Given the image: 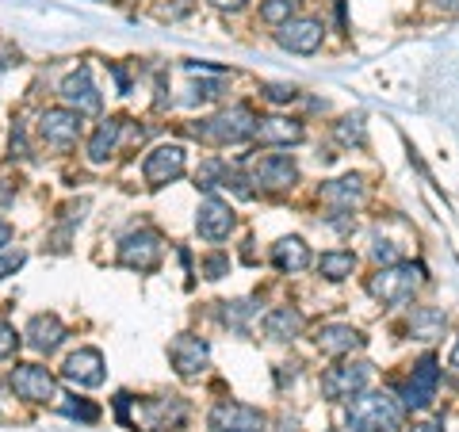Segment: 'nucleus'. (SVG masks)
Segmentation results:
<instances>
[{
    "label": "nucleus",
    "mask_w": 459,
    "mask_h": 432,
    "mask_svg": "<svg viewBox=\"0 0 459 432\" xmlns=\"http://www.w3.org/2000/svg\"><path fill=\"white\" fill-rule=\"evenodd\" d=\"M402 402L386 391H360L349 406V428L356 432H394L402 428Z\"/></svg>",
    "instance_id": "obj_1"
},
{
    "label": "nucleus",
    "mask_w": 459,
    "mask_h": 432,
    "mask_svg": "<svg viewBox=\"0 0 459 432\" xmlns=\"http://www.w3.org/2000/svg\"><path fill=\"white\" fill-rule=\"evenodd\" d=\"M421 283H425L421 264L394 261V264H383L376 276L368 280V295L376 302H383V307H406V302L421 291Z\"/></svg>",
    "instance_id": "obj_2"
},
{
    "label": "nucleus",
    "mask_w": 459,
    "mask_h": 432,
    "mask_svg": "<svg viewBox=\"0 0 459 432\" xmlns=\"http://www.w3.org/2000/svg\"><path fill=\"white\" fill-rule=\"evenodd\" d=\"M256 123L261 119L253 115V108L234 104V108H226L219 115H211V119H204V123H195L192 134L211 142V146H241V142H249L256 134Z\"/></svg>",
    "instance_id": "obj_3"
},
{
    "label": "nucleus",
    "mask_w": 459,
    "mask_h": 432,
    "mask_svg": "<svg viewBox=\"0 0 459 432\" xmlns=\"http://www.w3.org/2000/svg\"><path fill=\"white\" fill-rule=\"evenodd\" d=\"M368 383H371V364H364V359H352V364L325 367L322 394L329 402H344V398H356L360 391H368Z\"/></svg>",
    "instance_id": "obj_4"
},
{
    "label": "nucleus",
    "mask_w": 459,
    "mask_h": 432,
    "mask_svg": "<svg viewBox=\"0 0 459 432\" xmlns=\"http://www.w3.org/2000/svg\"><path fill=\"white\" fill-rule=\"evenodd\" d=\"M8 383H12V391H16L20 398H27V402H47V406H57V398H62L57 379L39 364H20L8 376Z\"/></svg>",
    "instance_id": "obj_5"
},
{
    "label": "nucleus",
    "mask_w": 459,
    "mask_h": 432,
    "mask_svg": "<svg viewBox=\"0 0 459 432\" xmlns=\"http://www.w3.org/2000/svg\"><path fill=\"white\" fill-rule=\"evenodd\" d=\"M161 253H165V245L157 229H134V234H126L119 241V261L134 272H153L161 264Z\"/></svg>",
    "instance_id": "obj_6"
},
{
    "label": "nucleus",
    "mask_w": 459,
    "mask_h": 432,
    "mask_svg": "<svg viewBox=\"0 0 459 432\" xmlns=\"http://www.w3.org/2000/svg\"><path fill=\"white\" fill-rule=\"evenodd\" d=\"M437 386H440V359L437 356H425L418 367H413V376L406 379V386H402V410H425L433 406L437 398Z\"/></svg>",
    "instance_id": "obj_7"
},
{
    "label": "nucleus",
    "mask_w": 459,
    "mask_h": 432,
    "mask_svg": "<svg viewBox=\"0 0 459 432\" xmlns=\"http://www.w3.org/2000/svg\"><path fill=\"white\" fill-rule=\"evenodd\" d=\"M207 421L214 432H264L268 413H261L256 406H246V402H219Z\"/></svg>",
    "instance_id": "obj_8"
},
{
    "label": "nucleus",
    "mask_w": 459,
    "mask_h": 432,
    "mask_svg": "<svg viewBox=\"0 0 459 432\" xmlns=\"http://www.w3.org/2000/svg\"><path fill=\"white\" fill-rule=\"evenodd\" d=\"M184 168H188L184 146H157L146 153V161H142V177H146L150 188H165V184L184 177Z\"/></svg>",
    "instance_id": "obj_9"
},
{
    "label": "nucleus",
    "mask_w": 459,
    "mask_h": 432,
    "mask_svg": "<svg viewBox=\"0 0 459 432\" xmlns=\"http://www.w3.org/2000/svg\"><path fill=\"white\" fill-rule=\"evenodd\" d=\"M249 184H256L261 192H291L299 184V165L291 161V157H283V153H268V157H261V161L253 165Z\"/></svg>",
    "instance_id": "obj_10"
},
{
    "label": "nucleus",
    "mask_w": 459,
    "mask_h": 432,
    "mask_svg": "<svg viewBox=\"0 0 459 432\" xmlns=\"http://www.w3.org/2000/svg\"><path fill=\"white\" fill-rule=\"evenodd\" d=\"M322 39H325L322 20H310V16H291L287 23H280V31H276V42L291 54H314L322 47Z\"/></svg>",
    "instance_id": "obj_11"
},
{
    "label": "nucleus",
    "mask_w": 459,
    "mask_h": 432,
    "mask_svg": "<svg viewBox=\"0 0 459 432\" xmlns=\"http://www.w3.org/2000/svg\"><path fill=\"white\" fill-rule=\"evenodd\" d=\"M39 134L47 138V146L69 150L81 138V115L74 108H47L39 119Z\"/></svg>",
    "instance_id": "obj_12"
},
{
    "label": "nucleus",
    "mask_w": 459,
    "mask_h": 432,
    "mask_svg": "<svg viewBox=\"0 0 459 432\" xmlns=\"http://www.w3.org/2000/svg\"><path fill=\"white\" fill-rule=\"evenodd\" d=\"M169 359H172V367H177V376L195 379L211 359V344L204 337H195V333H180L169 344Z\"/></svg>",
    "instance_id": "obj_13"
},
{
    "label": "nucleus",
    "mask_w": 459,
    "mask_h": 432,
    "mask_svg": "<svg viewBox=\"0 0 459 432\" xmlns=\"http://www.w3.org/2000/svg\"><path fill=\"white\" fill-rule=\"evenodd\" d=\"M234 207L226 203L219 195H207L204 203H199V214H195V229L204 241H226L230 229H234Z\"/></svg>",
    "instance_id": "obj_14"
},
{
    "label": "nucleus",
    "mask_w": 459,
    "mask_h": 432,
    "mask_svg": "<svg viewBox=\"0 0 459 432\" xmlns=\"http://www.w3.org/2000/svg\"><path fill=\"white\" fill-rule=\"evenodd\" d=\"M62 99H65V108H74L77 115L100 111V92H96V84H92V69L89 65L74 69V73L62 81Z\"/></svg>",
    "instance_id": "obj_15"
},
{
    "label": "nucleus",
    "mask_w": 459,
    "mask_h": 432,
    "mask_svg": "<svg viewBox=\"0 0 459 432\" xmlns=\"http://www.w3.org/2000/svg\"><path fill=\"white\" fill-rule=\"evenodd\" d=\"M314 344L325 352V356H352V352H360L368 337L360 333V329H352V325H344V322H329L318 329V337H314Z\"/></svg>",
    "instance_id": "obj_16"
},
{
    "label": "nucleus",
    "mask_w": 459,
    "mask_h": 432,
    "mask_svg": "<svg viewBox=\"0 0 459 432\" xmlns=\"http://www.w3.org/2000/svg\"><path fill=\"white\" fill-rule=\"evenodd\" d=\"M62 376H65L69 383H77V386H100V383H104V356H100L96 349H77V352H69Z\"/></svg>",
    "instance_id": "obj_17"
},
{
    "label": "nucleus",
    "mask_w": 459,
    "mask_h": 432,
    "mask_svg": "<svg viewBox=\"0 0 459 432\" xmlns=\"http://www.w3.org/2000/svg\"><path fill=\"white\" fill-rule=\"evenodd\" d=\"M138 428H146V432H165V428H177L184 425V402H153V406H138L134 413V421Z\"/></svg>",
    "instance_id": "obj_18"
},
{
    "label": "nucleus",
    "mask_w": 459,
    "mask_h": 432,
    "mask_svg": "<svg viewBox=\"0 0 459 432\" xmlns=\"http://www.w3.org/2000/svg\"><path fill=\"white\" fill-rule=\"evenodd\" d=\"M253 138H261L264 146H299L307 138V131H303V123L287 119V115H268V119L256 123Z\"/></svg>",
    "instance_id": "obj_19"
},
{
    "label": "nucleus",
    "mask_w": 459,
    "mask_h": 432,
    "mask_svg": "<svg viewBox=\"0 0 459 432\" xmlns=\"http://www.w3.org/2000/svg\"><path fill=\"white\" fill-rule=\"evenodd\" d=\"M406 329H410V337H413V341L433 344V341L444 337V329H448V314H444L440 307H413Z\"/></svg>",
    "instance_id": "obj_20"
},
{
    "label": "nucleus",
    "mask_w": 459,
    "mask_h": 432,
    "mask_svg": "<svg viewBox=\"0 0 459 432\" xmlns=\"http://www.w3.org/2000/svg\"><path fill=\"white\" fill-rule=\"evenodd\" d=\"M62 341H65V325H62L57 314H35L31 325H27V344H31L35 352H47L50 356Z\"/></svg>",
    "instance_id": "obj_21"
},
{
    "label": "nucleus",
    "mask_w": 459,
    "mask_h": 432,
    "mask_svg": "<svg viewBox=\"0 0 459 432\" xmlns=\"http://www.w3.org/2000/svg\"><path fill=\"white\" fill-rule=\"evenodd\" d=\"M310 261L314 256H310L303 238H280L276 245H272V264H276L283 276H295V272L310 268Z\"/></svg>",
    "instance_id": "obj_22"
},
{
    "label": "nucleus",
    "mask_w": 459,
    "mask_h": 432,
    "mask_svg": "<svg viewBox=\"0 0 459 432\" xmlns=\"http://www.w3.org/2000/svg\"><path fill=\"white\" fill-rule=\"evenodd\" d=\"M364 195H368V188L360 177H341L322 188V203H329L333 211H352L356 203H364Z\"/></svg>",
    "instance_id": "obj_23"
},
{
    "label": "nucleus",
    "mask_w": 459,
    "mask_h": 432,
    "mask_svg": "<svg viewBox=\"0 0 459 432\" xmlns=\"http://www.w3.org/2000/svg\"><path fill=\"white\" fill-rule=\"evenodd\" d=\"M123 123L126 119H119V115H111V119H104L96 126V134L89 138V161L92 165H104L108 157L119 150V134H123Z\"/></svg>",
    "instance_id": "obj_24"
},
{
    "label": "nucleus",
    "mask_w": 459,
    "mask_h": 432,
    "mask_svg": "<svg viewBox=\"0 0 459 432\" xmlns=\"http://www.w3.org/2000/svg\"><path fill=\"white\" fill-rule=\"evenodd\" d=\"M303 325H307V318L295 307H276L264 314V337H272V341H295L303 333Z\"/></svg>",
    "instance_id": "obj_25"
},
{
    "label": "nucleus",
    "mask_w": 459,
    "mask_h": 432,
    "mask_svg": "<svg viewBox=\"0 0 459 432\" xmlns=\"http://www.w3.org/2000/svg\"><path fill=\"white\" fill-rule=\"evenodd\" d=\"M318 272H322L325 280H333V283L349 280L352 272H356V253H349V249H329V253L318 256Z\"/></svg>",
    "instance_id": "obj_26"
},
{
    "label": "nucleus",
    "mask_w": 459,
    "mask_h": 432,
    "mask_svg": "<svg viewBox=\"0 0 459 432\" xmlns=\"http://www.w3.org/2000/svg\"><path fill=\"white\" fill-rule=\"evenodd\" d=\"M337 142H341V146H368L364 115H349V119H341L337 123Z\"/></svg>",
    "instance_id": "obj_27"
},
{
    "label": "nucleus",
    "mask_w": 459,
    "mask_h": 432,
    "mask_svg": "<svg viewBox=\"0 0 459 432\" xmlns=\"http://www.w3.org/2000/svg\"><path fill=\"white\" fill-rule=\"evenodd\" d=\"M299 4H303V0H264V4H261V20L272 23V27H280V23H287L295 16Z\"/></svg>",
    "instance_id": "obj_28"
},
{
    "label": "nucleus",
    "mask_w": 459,
    "mask_h": 432,
    "mask_svg": "<svg viewBox=\"0 0 459 432\" xmlns=\"http://www.w3.org/2000/svg\"><path fill=\"white\" fill-rule=\"evenodd\" d=\"M57 410H62L65 417H77V421H96L100 410L92 406V402H84V398H57Z\"/></svg>",
    "instance_id": "obj_29"
},
{
    "label": "nucleus",
    "mask_w": 459,
    "mask_h": 432,
    "mask_svg": "<svg viewBox=\"0 0 459 432\" xmlns=\"http://www.w3.org/2000/svg\"><path fill=\"white\" fill-rule=\"evenodd\" d=\"M253 302H246V298H241V302H222V322L226 325H234V329H246V322L253 318Z\"/></svg>",
    "instance_id": "obj_30"
},
{
    "label": "nucleus",
    "mask_w": 459,
    "mask_h": 432,
    "mask_svg": "<svg viewBox=\"0 0 459 432\" xmlns=\"http://www.w3.org/2000/svg\"><path fill=\"white\" fill-rule=\"evenodd\" d=\"M16 349H20V333H16V325L0 318V359H8Z\"/></svg>",
    "instance_id": "obj_31"
},
{
    "label": "nucleus",
    "mask_w": 459,
    "mask_h": 432,
    "mask_svg": "<svg viewBox=\"0 0 459 432\" xmlns=\"http://www.w3.org/2000/svg\"><path fill=\"white\" fill-rule=\"evenodd\" d=\"M23 261H27V253L23 249H0V280H4V276H12V272H16V268H23Z\"/></svg>",
    "instance_id": "obj_32"
},
{
    "label": "nucleus",
    "mask_w": 459,
    "mask_h": 432,
    "mask_svg": "<svg viewBox=\"0 0 459 432\" xmlns=\"http://www.w3.org/2000/svg\"><path fill=\"white\" fill-rule=\"evenodd\" d=\"M264 96L272 99V104H291V99L299 96V89H295V84H268Z\"/></svg>",
    "instance_id": "obj_33"
},
{
    "label": "nucleus",
    "mask_w": 459,
    "mask_h": 432,
    "mask_svg": "<svg viewBox=\"0 0 459 432\" xmlns=\"http://www.w3.org/2000/svg\"><path fill=\"white\" fill-rule=\"evenodd\" d=\"M226 272H230V256H207V261H204V276L207 280H222L226 276Z\"/></svg>",
    "instance_id": "obj_34"
},
{
    "label": "nucleus",
    "mask_w": 459,
    "mask_h": 432,
    "mask_svg": "<svg viewBox=\"0 0 459 432\" xmlns=\"http://www.w3.org/2000/svg\"><path fill=\"white\" fill-rule=\"evenodd\" d=\"M214 8H222V12H238L241 4H246V0H211Z\"/></svg>",
    "instance_id": "obj_35"
},
{
    "label": "nucleus",
    "mask_w": 459,
    "mask_h": 432,
    "mask_svg": "<svg viewBox=\"0 0 459 432\" xmlns=\"http://www.w3.org/2000/svg\"><path fill=\"white\" fill-rule=\"evenodd\" d=\"M8 241H12V222H4V219H0V249H4Z\"/></svg>",
    "instance_id": "obj_36"
},
{
    "label": "nucleus",
    "mask_w": 459,
    "mask_h": 432,
    "mask_svg": "<svg viewBox=\"0 0 459 432\" xmlns=\"http://www.w3.org/2000/svg\"><path fill=\"white\" fill-rule=\"evenodd\" d=\"M406 432H440V425H437V421H421V425H413V428H406Z\"/></svg>",
    "instance_id": "obj_37"
},
{
    "label": "nucleus",
    "mask_w": 459,
    "mask_h": 432,
    "mask_svg": "<svg viewBox=\"0 0 459 432\" xmlns=\"http://www.w3.org/2000/svg\"><path fill=\"white\" fill-rule=\"evenodd\" d=\"M440 12H459V0H433Z\"/></svg>",
    "instance_id": "obj_38"
},
{
    "label": "nucleus",
    "mask_w": 459,
    "mask_h": 432,
    "mask_svg": "<svg viewBox=\"0 0 459 432\" xmlns=\"http://www.w3.org/2000/svg\"><path fill=\"white\" fill-rule=\"evenodd\" d=\"M280 428H283V432H299V421H295V417H283Z\"/></svg>",
    "instance_id": "obj_39"
},
{
    "label": "nucleus",
    "mask_w": 459,
    "mask_h": 432,
    "mask_svg": "<svg viewBox=\"0 0 459 432\" xmlns=\"http://www.w3.org/2000/svg\"><path fill=\"white\" fill-rule=\"evenodd\" d=\"M448 367L459 371V341H455V349H452V356H448Z\"/></svg>",
    "instance_id": "obj_40"
},
{
    "label": "nucleus",
    "mask_w": 459,
    "mask_h": 432,
    "mask_svg": "<svg viewBox=\"0 0 459 432\" xmlns=\"http://www.w3.org/2000/svg\"><path fill=\"white\" fill-rule=\"evenodd\" d=\"M333 432H356V428H333Z\"/></svg>",
    "instance_id": "obj_41"
}]
</instances>
